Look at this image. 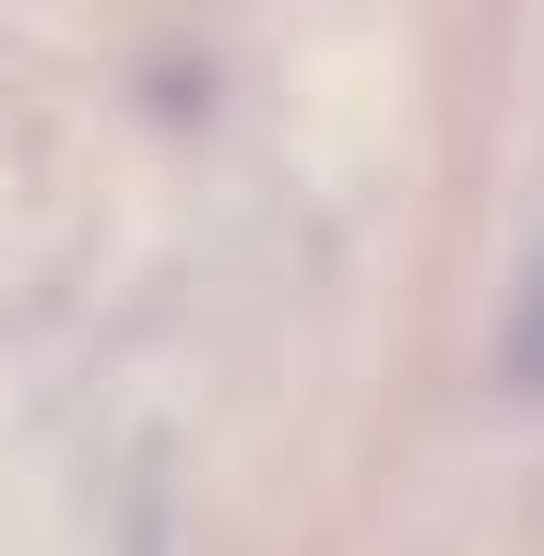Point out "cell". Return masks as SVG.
Returning <instances> with one entry per match:
<instances>
[{
    "label": "cell",
    "mask_w": 544,
    "mask_h": 556,
    "mask_svg": "<svg viewBox=\"0 0 544 556\" xmlns=\"http://www.w3.org/2000/svg\"><path fill=\"white\" fill-rule=\"evenodd\" d=\"M509 379L544 391V261H533V285H521V320H509Z\"/></svg>",
    "instance_id": "obj_1"
}]
</instances>
